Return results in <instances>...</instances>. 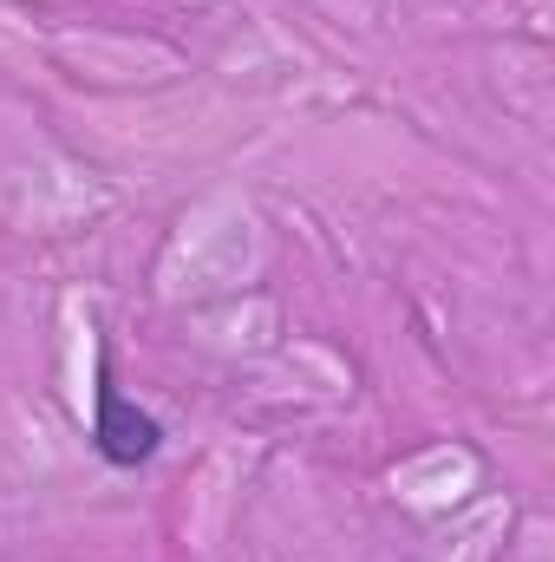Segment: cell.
Segmentation results:
<instances>
[{
	"instance_id": "obj_1",
	"label": "cell",
	"mask_w": 555,
	"mask_h": 562,
	"mask_svg": "<svg viewBox=\"0 0 555 562\" xmlns=\"http://www.w3.org/2000/svg\"><path fill=\"white\" fill-rule=\"evenodd\" d=\"M92 451L112 464V471H138L163 451V419L144 413L138 400L118 386L112 373V347L99 340V367H92Z\"/></svg>"
}]
</instances>
